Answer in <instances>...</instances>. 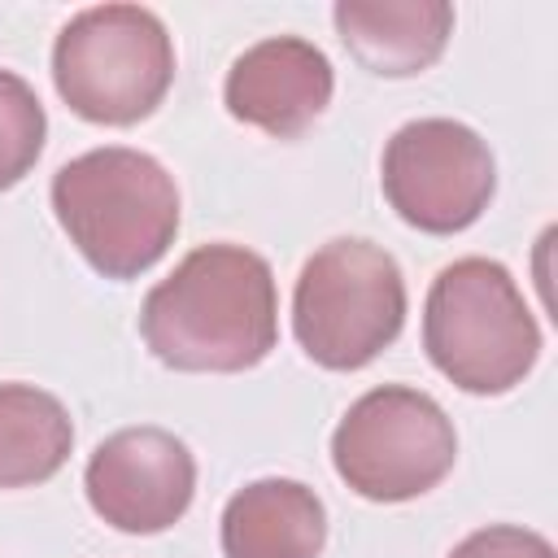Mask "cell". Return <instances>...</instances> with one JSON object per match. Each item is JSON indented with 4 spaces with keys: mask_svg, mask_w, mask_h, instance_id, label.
I'll return each instance as SVG.
<instances>
[{
    "mask_svg": "<svg viewBox=\"0 0 558 558\" xmlns=\"http://www.w3.org/2000/svg\"><path fill=\"white\" fill-rule=\"evenodd\" d=\"M140 331L174 371H248L279 336L275 275L244 244H201L148 288Z\"/></svg>",
    "mask_w": 558,
    "mask_h": 558,
    "instance_id": "obj_1",
    "label": "cell"
},
{
    "mask_svg": "<svg viewBox=\"0 0 558 558\" xmlns=\"http://www.w3.org/2000/svg\"><path fill=\"white\" fill-rule=\"evenodd\" d=\"M52 209L70 244L109 279L148 270L179 231V187L140 148H92L52 174Z\"/></svg>",
    "mask_w": 558,
    "mask_h": 558,
    "instance_id": "obj_2",
    "label": "cell"
},
{
    "mask_svg": "<svg viewBox=\"0 0 558 558\" xmlns=\"http://www.w3.org/2000/svg\"><path fill=\"white\" fill-rule=\"evenodd\" d=\"M423 349L462 392H510L541 353V327L501 262H449L423 305Z\"/></svg>",
    "mask_w": 558,
    "mask_h": 558,
    "instance_id": "obj_3",
    "label": "cell"
},
{
    "mask_svg": "<svg viewBox=\"0 0 558 558\" xmlns=\"http://www.w3.org/2000/svg\"><path fill=\"white\" fill-rule=\"evenodd\" d=\"M174 78V44L144 4L78 9L52 44V83L61 100L105 126L148 118Z\"/></svg>",
    "mask_w": 558,
    "mask_h": 558,
    "instance_id": "obj_4",
    "label": "cell"
},
{
    "mask_svg": "<svg viewBox=\"0 0 558 558\" xmlns=\"http://www.w3.org/2000/svg\"><path fill=\"white\" fill-rule=\"evenodd\" d=\"M405 323V279L388 248L371 240H327L292 288V331L327 371L375 362Z\"/></svg>",
    "mask_w": 558,
    "mask_h": 558,
    "instance_id": "obj_5",
    "label": "cell"
},
{
    "mask_svg": "<svg viewBox=\"0 0 558 558\" xmlns=\"http://www.w3.org/2000/svg\"><path fill=\"white\" fill-rule=\"evenodd\" d=\"M458 458V436L436 397L384 384L362 392L331 436L336 475L366 501H410L436 488Z\"/></svg>",
    "mask_w": 558,
    "mask_h": 558,
    "instance_id": "obj_6",
    "label": "cell"
},
{
    "mask_svg": "<svg viewBox=\"0 0 558 558\" xmlns=\"http://www.w3.org/2000/svg\"><path fill=\"white\" fill-rule=\"evenodd\" d=\"M379 170L388 205L432 235L471 227L488 209L497 183L488 144L453 118H418L392 131Z\"/></svg>",
    "mask_w": 558,
    "mask_h": 558,
    "instance_id": "obj_7",
    "label": "cell"
},
{
    "mask_svg": "<svg viewBox=\"0 0 558 558\" xmlns=\"http://www.w3.org/2000/svg\"><path fill=\"white\" fill-rule=\"evenodd\" d=\"M92 510L118 532H166L196 493V458L166 427H122L96 445L83 475Z\"/></svg>",
    "mask_w": 558,
    "mask_h": 558,
    "instance_id": "obj_8",
    "label": "cell"
},
{
    "mask_svg": "<svg viewBox=\"0 0 558 558\" xmlns=\"http://www.w3.org/2000/svg\"><path fill=\"white\" fill-rule=\"evenodd\" d=\"M331 61L318 44L301 39V35H270L248 44L222 83V100L231 109V118L292 140L301 135L331 100Z\"/></svg>",
    "mask_w": 558,
    "mask_h": 558,
    "instance_id": "obj_9",
    "label": "cell"
},
{
    "mask_svg": "<svg viewBox=\"0 0 558 558\" xmlns=\"http://www.w3.org/2000/svg\"><path fill=\"white\" fill-rule=\"evenodd\" d=\"M327 510L301 480H253L222 510L227 558H318Z\"/></svg>",
    "mask_w": 558,
    "mask_h": 558,
    "instance_id": "obj_10",
    "label": "cell"
},
{
    "mask_svg": "<svg viewBox=\"0 0 558 558\" xmlns=\"http://www.w3.org/2000/svg\"><path fill=\"white\" fill-rule=\"evenodd\" d=\"M344 48L375 74H418L427 70L453 31V9L445 0H340L331 9Z\"/></svg>",
    "mask_w": 558,
    "mask_h": 558,
    "instance_id": "obj_11",
    "label": "cell"
},
{
    "mask_svg": "<svg viewBox=\"0 0 558 558\" xmlns=\"http://www.w3.org/2000/svg\"><path fill=\"white\" fill-rule=\"evenodd\" d=\"M74 423L65 405L35 384H0V488H26L57 475L70 458Z\"/></svg>",
    "mask_w": 558,
    "mask_h": 558,
    "instance_id": "obj_12",
    "label": "cell"
},
{
    "mask_svg": "<svg viewBox=\"0 0 558 558\" xmlns=\"http://www.w3.org/2000/svg\"><path fill=\"white\" fill-rule=\"evenodd\" d=\"M44 105L35 96V87L13 74L0 70V192L13 187L39 157L44 148Z\"/></svg>",
    "mask_w": 558,
    "mask_h": 558,
    "instance_id": "obj_13",
    "label": "cell"
},
{
    "mask_svg": "<svg viewBox=\"0 0 558 558\" xmlns=\"http://www.w3.org/2000/svg\"><path fill=\"white\" fill-rule=\"evenodd\" d=\"M449 558H554V545L532 527L493 523V527H480L466 541H458Z\"/></svg>",
    "mask_w": 558,
    "mask_h": 558,
    "instance_id": "obj_14",
    "label": "cell"
}]
</instances>
